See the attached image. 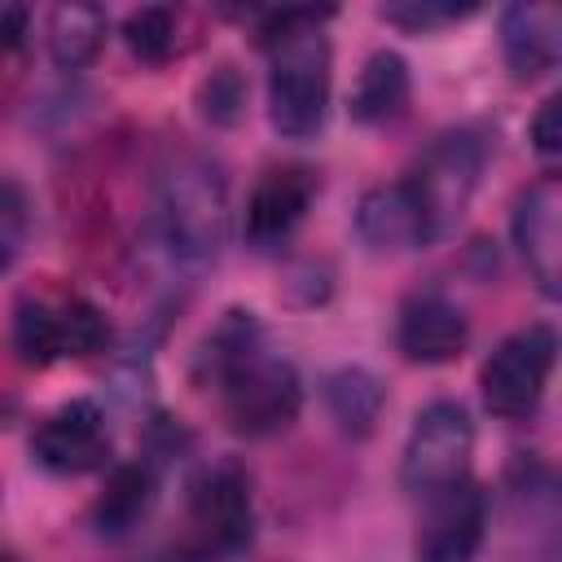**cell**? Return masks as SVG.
<instances>
[{
	"mask_svg": "<svg viewBox=\"0 0 562 562\" xmlns=\"http://www.w3.org/2000/svg\"><path fill=\"white\" fill-rule=\"evenodd\" d=\"M206 360L224 400V417L237 435H277L299 417V373L290 360L259 347L250 312H228V321L206 342Z\"/></svg>",
	"mask_w": 562,
	"mask_h": 562,
	"instance_id": "cell-1",
	"label": "cell"
},
{
	"mask_svg": "<svg viewBox=\"0 0 562 562\" xmlns=\"http://www.w3.org/2000/svg\"><path fill=\"white\" fill-rule=\"evenodd\" d=\"M325 9H272L259 40L268 48V119L281 136L307 140L329 110V40Z\"/></svg>",
	"mask_w": 562,
	"mask_h": 562,
	"instance_id": "cell-2",
	"label": "cell"
},
{
	"mask_svg": "<svg viewBox=\"0 0 562 562\" xmlns=\"http://www.w3.org/2000/svg\"><path fill=\"white\" fill-rule=\"evenodd\" d=\"M162 237L184 263H211L228 237V180L211 158H176L158 189Z\"/></svg>",
	"mask_w": 562,
	"mask_h": 562,
	"instance_id": "cell-3",
	"label": "cell"
},
{
	"mask_svg": "<svg viewBox=\"0 0 562 562\" xmlns=\"http://www.w3.org/2000/svg\"><path fill=\"white\" fill-rule=\"evenodd\" d=\"M479 171H483V140L474 132H443L439 140H430V149L417 158V167L404 180L422 215L426 241H439L461 224L479 189Z\"/></svg>",
	"mask_w": 562,
	"mask_h": 562,
	"instance_id": "cell-4",
	"label": "cell"
},
{
	"mask_svg": "<svg viewBox=\"0 0 562 562\" xmlns=\"http://www.w3.org/2000/svg\"><path fill=\"white\" fill-rule=\"evenodd\" d=\"M250 479L241 465L220 461L211 470H202L189 483V501H184V553L198 562H215L228 558L237 549H246L250 540Z\"/></svg>",
	"mask_w": 562,
	"mask_h": 562,
	"instance_id": "cell-5",
	"label": "cell"
},
{
	"mask_svg": "<svg viewBox=\"0 0 562 562\" xmlns=\"http://www.w3.org/2000/svg\"><path fill=\"white\" fill-rule=\"evenodd\" d=\"M474 452V426L470 413L457 400H435L413 417V430L404 439L400 457V483L408 496H435L465 479Z\"/></svg>",
	"mask_w": 562,
	"mask_h": 562,
	"instance_id": "cell-6",
	"label": "cell"
},
{
	"mask_svg": "<svg viewBox=\"0 0 562 562\" xmlns=\"http://www.w3.org/2000/svg\"><path fill=\"white\" fill-rule=\"evenodd\" d=\"M110 342L105 316L88 299H22L13 316V347L22 364H53L61 356H92Z\"/></svg>",
	"mask_w": 562,
	"mask_h": 562,
	"instance_id": "cell-7",
	"label": "cell"
},
{
	"mask_svg": "<svg viewBox=\"0 0 562 562\" xmlns=\"http://www.w3.org/2000/svg\"><path fill=\"white\" fill-rule=\"evenodd\" d=\"M553 356H558V338L549 325H527V329L509 334L483 360V373H479L483 404L509 422L536 413L544 382H549V369H553Z\"/></svg>",
	"mask_w": 562,
	"mask_h": 562,
	"instance_id": "cell-8",
	"label": "cell"
},
{
	"mask_svg": "<svg viewBox=\"0 0 562 562\" xmlns=\"http://www.w3.org/2000/svg\"><path fill=\"white\" fill-rule=\"evenodd\" d=\"M31 457L48 474H88L110 457V430L92 400H70L48 413L31 435Z\"/></svg>",
	"mask_w": 562,
	"mask_h": 562,
	"instance_id": "cell-9",
	"label": "cell"
},
{
	"mask_svg": "<svg viewBox=\"0 0 562 562\" xmlns=\"http://www.w3.org/2000/svg\"><path fill=\"white\" fill-rule=\"evenodd\" d=\"M487 531V496L461 479L426 496V518L417 527V562H470Z\"/></svg>",
	"mask_w": 562,
	"mask_h": 562,
	"instance_id": "cell-10",
	"label": "cell"
},
{
	"mask_svg": "<svg viewBox=\"0 0 562 562\" xmlns=\"http://www.w3.org/2000/svg\"><path fill=\"white\" fill-rule=\"evenodd\" d=\"M514 246L531 281L553 299L562 281V184L558 176L536 180L514 206Z\"/></svg>",
	"mask_w": 562,
	"mask_h": 562,
	"instance_id": "cell-11",
	"label": "cell"
},
{
	"mask_svg": "<svg viewBox=\"0 0 562 562\" xmlns=\"http://www.w3.org/2000/svg\"><path fill=\"white\" fill-rule=\"evenodd\" d=\"M316 198V176L299 162L290 167H268L246 202V241L255 250H272L281 246L307 215Z\"/></svg>",
	"mask_w": 562,
	"mask_h": 562,
	"instance_id": "cell-12",
	"label": "cell"
},
{
	"mask_svg": "<svg viewBox=\"0 0 562 562\" xmlns=\"http://www.w3.org/2000/svg\"><path fill=\"white\" fill-rule=\"evenodd\" d=\"M470 338V325L461 316V307L435 290L426 294H408L395 321V342L404 351V360L413 364H443L452 356H461Z\"/></svg>",
	"mask_w": 562,
	"mask_h": 562,
	"instance_id": "cell-13",
	"label": "cell"
},
{
	"mask_svg": "<svg viewBox=\"0 0 562 562\" xmlns=\"http://www.w3.org/2000/svg\"><path fill=\"white\" fill-rule=\"evenodd\" d=\"M501 48L514 79L549 75L562 57V13L558 4H509L501 18Z\"/></svg>",
	"mask_w": 562,
	"mask_h": 562,
	"instance_id": "cell-14",
	"label": "cell"
},
{
	"mask_svg": "<svg viewBox=\"0 0 562 562\" xmlns=\"http://www.w3.org/2000/svg\"><path fill=\"white\" fill-rule=\"evenodd\" d=\"M356 233L364 237L369 250H413L426 246V228L422 215L413 206L408 184H378L360 198L356 206Z\"/></svg>",
	"mask_w": 562,
	"mask_h": 562,
	"instance_id": "cell-15",
	"label": "cell"
},
{
	"mask_svg": "<svg viewBox=\"0 0 562 562\" xmlns=\"http://www.w3.org/2000/svg\"><path fill=\"white\" fill-rule=\"evenodd\" d=\"M404 105H408V61H404L400 53H391V48H378V53L364 61L360 79H356L351 119L378 127V123L400 119Z\"/></svg>",
	"mask_w": 562,
	"mask_h": 562,
	"instance_id": "cell-16",
	"label": "cell"
},
{
	"mask_svg": "<svg viewBox=\"0 0 562 562\" xmlns=\"http://www.w3.org/2000/svg\"><path fill=\"white\" fill-rule=\"evenodd\" d=\"M105 31H110L105 9H97V4H57L48 13L53 61L66 66V70H79V66L97 61V53L105 44Z\"/></svg>",
	"mask_w": 562,
	"mask_h": 562,
	"instance_id": "cell-17",
	"label": "cell"
},
{
	"mask_svg": "<svg viewBox=\"0 0 562 562\" xmlns=\"http://www.w3.org/2000/svg\"><path fill=\"white\" fill-rule=\"evenodd\" d=\"M382 386L364 369H338L325 378V408L347 435H369L382 413Z\"/></svg>",
	"mask_w": 562,
	"mask_h": 562,
	"instance_id": "cell-18",
	"label": "cell"
},
{
	"mask_svg": "<svg viewBox=\"0 0 562 562\" xmlns=\"http://www.w3.org/2000/svg\"><path fill=\"white\" fill-rule=\"evenodd\" d=\"M149 496H154V479L145 465H119L110 479H105V492L97 496V531L105 536H123L145 509H149Z\"/></svg>",
	"mask_w": 562,
	"mask_h": 562,
	"instance_id": "cell-19",
	"label": "cell"
},
{
	"mask_svg": "<svg viewBox=\"0 0 562 562\" xmlns=\"http://www.w3.org/2000/svg\"><path fill=\"white\" fill-rule=\"evenodd\" d=\"M123 40H127V48H132L140 61L158 66V61H167L171 48H176V13L162 9V4L136 9V13H127V22H123Z\"/></svg>",
	"mask_w": 562,
	"mask_h": 562,
	"instance_id": "cell-20",
	"label": "cell"
},
{
	"mask_svg": "<svg viewBox=\"0 0 562 562\" xmlns=\"http://www.w3.org/2000/svg\"><path fill=\"white\" fill-rule=\"evenodd\" d=\"M31 233V198L18 180H0V272L13 268Z\"/></svg>",
	"mask_w": 562,
	"mask_h": 562,
	"instance_id": "cell-21",
	"label": "cell"
},
{
	"mask_svg": "<svg viewBox=\"0 0 562 562\" xmlns=\"http://www.w3.org/2000/svg\"><path fill=\"white\" fill-rule=\"evenodd\" d=\"M474 13V4H452V0H400V4H382V18L408 31H430V26H448L457 18Z\"/></svg>",
	"mask_w": 562,
	"mask_h": 562,
	"instance_id": "cell-22",
	"label": "cell"
},
{
	"mask_svg": "<svg viewBox=\"0 0 562 562\" xmlns=\"http://www.w3.org/2000/svg\"><path fill=\"white\" fill-rule=\"evenodd\" d=\"M198 101H202V114H206L211 123H233V119L241 114V105H246V88H241V75H237L233 66H220V70H211V79L202 83Z\"/></svg>",
	"mask_w": 562,
	"mask_h": 562,
	"instance_id": "cell-23",
	"label": "cell"
},
{
	"mask_svg": "<svg viewBox=\"0 0 562 562\" xmlns=\"http://www.w3.org/2000/svg\"><path fill=\"white\" fill-rule=\"evenodd\" d=\"M531 140H536V149L544 158H553L562 149V97H549L540 105V114L531 119Z\"/></svg>",
	"mask_w": 562,
	"mask_h": 562,
	"instance_id": "cell-24",
	"label": "cell"
},
{
	"mask_svg": "<svg viewBox=\"0 0 562 562\" xmlns=\"http://www.w3.org/2000/svg\"><path fill=\"white\" fill-rule=\"evenodd\" d=\"M26 9L22 4H0V48H18L26 35Z\"/></svg>",
	"mask_w": 562,
	"mask_h": 562,
	"instance_id": "cell-25",
	"label": "cell"
},
{
	"mask_svg": "<svg viewBox=\"0 0 562 562\" xmlns=\"http://www.w3.org/2000/svg\"><path fill=\"white\" fill-rule=\"evenodd\" d=\"M0 562H18V558H13V553H4V549H0Z\"/></svg>",
	"mask_w": 562,
	"mask_h": 562,
	"instance_id": "cell-26",
	"label": "cell"
}]
</instances>
